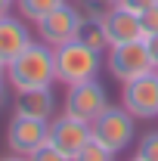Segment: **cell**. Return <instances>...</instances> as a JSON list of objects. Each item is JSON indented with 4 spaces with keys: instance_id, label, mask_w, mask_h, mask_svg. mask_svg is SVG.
<instances>
[{
    "instance_id": "cell-1",
    "label": "cell",
    "mask_w": 158,
    "mask_h": 161,
    "mask_svg": "<svg viewBox=\"0 0 158 161\" xmlns=\"http://www.w3.org/2000/svg\"><path fill=\"white\" fill-rule=\"evenodd\" d=\"M6 84L13 90H43L56 84V56L43 40H31V47L6 65Z\"/></svg>"
},
{
    "instance_id": "cell-2",
    "label": "cell",
    "mask_w": 158,
    "mask_h": 161,
    "mask_svg": "<svg viewBox=\"0 0 158 161\" xmlns=\"http://www.w3.org/2000/svg\"><path fill=\"white\" fill-rule=\"evenodd\" d=\"M53 56H56V84H65V87L93 80L102 68V53L90 50L81 40H68V43L56 47Z\"/></svg>"
},
{
    "instance_id": "cell-3",
    "label": "cell",
    "mask_w": 158,
    "mask_h": 161,
    "mask_svg": "<svg viewBox=\"0 0 158 161\" xmlns=\"http://www.w3.org/2000/svg\"><path fill=\"white\" fill-rule=\"evenodd\" d=\"M105 68H109L112 78L121 80V84L158 71V65H155V59H152V53H149V47H146V40H130V43H121V47H109Z\"/></svg>"
},
{
    "instance_id": "cell-4",
    "label": "cell",
    "mask_w": 158,
    "mask_h": 161,
    "mask_svg": "<svg viewBox=\"0 0 158 161\" xmlns=\"http://www.w3.org/2000/svg\"><path fill=\"white\" fill-rule=\"evenodd\" d=\"M133 115L124 108V105H109L93 124H90V133L93 140L102 142L109 152H124L130 142H133Z\"/></svg>"
},
{
    "instance_id": "cell-5",
    "label": "cell",
    "mask_w": 158,
    "mask_h": 161,
    "mask_svg": "<svg viewBox=\"0 0 158 161\" xmlns=\"http://www.w3.org/2000/svg\"><path fill=\"white\" fill-rule=\"evenodd\" d=\"M105 108H109V93H105V87L96 78L84 80V84H71L68 93H65V112L78 121L93 124Z\"/></svg>"
},
{
    "instance_id": "cell-6",
    "label": "cell",
    "mask_w": 158,
    "mask_h": 161,
    "mask_svg": "<svg viewBox=\"0 0 158 161\" xmlns=\"http://www.w3.org/2000/svg\"><path fill=\"white\" fill-rule=\"evenodd\" d=\"M90 140H93V133H90V124H87V121L71 118L68 112H65V115H56V118H50L47 142H50L53 149H59L62 155L75 158V155H78Z\"/></svg>"
},
{
    "instance_id": "cell-7",
    "label": "cell",
    "mask_w": 158,
    "mask_h": 161,
    "mask_svg": "<svg viewBox=\"0 0 158 161\" xmlns=\"http://www.w3.org/2000/svg\"><path fill=\"white\" fill-rule=\"evenodd\" d=\"M81 16L78 6H71V3H62V6H56L50 16H43V19L37 22V40H43V43H50L53 50L56 47H62V43H68V40L78 37V28H81Z\"/></svg>"
},
{
    "instance_id": "cell-8",
    "label": "cell",
    "mask_w": 158,
    "mask_h": 161,
    "mask_svg": "<svg viewBox=\"0 0 158 161\" xmlns=\"http://www.w3.org/2000/svg\"><path fill=\"white\" fill-rule=\"evenodd\" d=\"M121 105L133 118H158V71L127 80L121 90Z\"/></svg>"
},
{
    "instance_id": "cell-9",
    "label": "cell",
    "mask_w": 158,
    "mask_h": 161,
    "mask_svg": "<svg viewBox=\"0 0 158 161\" xmlns=\"http://www.w3.org/2000/svg\"><path fill=\"white\" fill-rule=\"evenodd\" d=\"M47 130H50V121L13 115L9 127H6V146H9V152L28 158V155L37 152L40 146H47Z\"/></svg>"
},
{
    "instance_id": "cell-10",
    "label": "cell",
    "mask_w": 158,
    "mask_h": 161,
    "mask_svg": "<svg viewBox=\"0 0 158 161\" xmlns=\"http://www.w3.org/2000/svg\"><path fill=\"white\" fill-rule=\"evenodd\" d=\"M31 40H34V34L22 16H13V13L3 16L0 19V62L9 65L19 53H25L31 47Z\"/></svg>"
},
{
    "instance_id": "cell-11",
    "label": "cell",
    "mask_w": 158,
    "mask_h": 161,
    "mask_svg": "<svg viewBox=\"0 0 158 161\" xmlns=\"http://www.w3.org/2000/svg\"><path fill=\"white\" fill-rule=\"evenodd\" d=\"M105 37H109V47H121V43H130V40H143V28H139V16L124 9V6H115L105 19Z\"/></svg>"
},
{
    "instance_id": "cell-12",
    "label": "cell",
    "mask_w": 158,
    "mask_h": 161,
    "mask_svg": "<svg viewBox=\"0 0 158 161\" xmlns=\"http://www.w3.org/2000/svg\"><path fill=\"white\" fill-rule=\"evenodd\" d=\"M13 112L22 118H40L50 121L56 112V96H53V87H43V90H16V99H13Z\"/></svg>"
},
{
    "instance_id": "cell-13",
    "label": "cell",
    "mask_w": 158,
    "mask_h": 161,
    "mask_svg": "<svg viewBox=\"0 0 158 161\" xmlns=\"http://www.w3.org/2000/svg\"><path fill=\"white\" fill-rule=\"evenodd\" d=\"M81 43H87L90 50H99V53H105L109 50V37H105V25L102 19H81V28H78V37Z\"/></svg>"
},
{
    "instance_id": "cell-14",
    "label": "cell",
    "mask_w": 158,
    "mask_h": 161,
    "mask_svg": "<svg viewBox=\"0 0 158 161\" xmlns=\"http://www.w3.org/2000/svg\"><path fill=\"white\" fill-rule=\"evenodd\" d=\"M65 0H16V9L25 22H34L37 25L43 16H50L56 6H62Z\"/></svg>"
},
{
    "instance_id": "cell-15",
    "label": "cell",
    "mask_w": 158,
    "mask_h": 161,
    "mask_svg": "<svg viewBox=\"0 0 158 161\" xmlns=\"http://www.w3.org/2000/svg\"><path fill=\"white\" fill-rule=\"evenodd\" d=\"M75 6H78V13L84 19H105L118 6V0H78Z\"/></svg>"
},
{
    "instance_id": "cell-16",
    "label": "cell",
    "mask_w": 158,
    "mask_h": 161,
    "mask_svg": "<svg viewBox=\"0 0 158 161\" xmlns=\"http://www.w3.org/2000/svg\"><path fill=\"white\" fill-rule=\"evenodd\" d=\"M71 161H115V152H109L102 142H96V140H90L84 149H81L78 155Z\"/></svg>"
},
{
    "instance_id": "cell-17",
    "label": "cell",
    "mask_w": 158,
    "mask_h": 161,
    "mask_svg": "<svg viewBox=\"0 0 158 161\" xmlns=\"http://www.w3.org/2000/svg\"><path fill=\"white\" fill-rule=\"evenodd\" d=\"M137 158L139 161H158V130L146 133V136L137 142Z\"/></svg>"
},
{
    "instance_id": "cell-18",
    "label": "cell",
    "mask_w": 158,
    "mask_h": 161,
    "mask_svg": "<svg viewBox=\"0 0 158 161\" xmlns=\"http://www.w3.org/2000/svg\"><path fill=\"white\" fill-rule=\"evenodd\" d=\"M139 28H143V40L158 34V3H152L146 13H139Z\"/></svg>"
},
{
    "instance_id": "cell-19",
    "label": "cell",
    "mask_w": 158,
    "mask_h": 161,
    "mask_svg": "<svg viewBox=\"0 0 158 161\" xmlns=\"http://www.w3.org/2000/svg\"><path fill=\"white\" fill-rule=\"evenodd\" d=\"M28 161H71V158H68V155H62L59 149H53V146L47 142V146H40L34 155H28Z\"/></svg>"
},
{
    "instance_id": "cell-20",
    "label": "cell",
    "mask_w": 158,
    "mask_h": 161,
    "mask_svg": "<svg viewBox=\"0 0 158 161\" xmlns=\"http://www.w3.org/2000/svg\"><path fill=\"white\" fill-rule=\"evenodd\" d=\"M152 3H158V0H118V6H124V9H130V13H146Z\"/></svg>"
},
{
    "instance_id": "cell-21",
    "label": "cell",
    "mask_w": 158,
    "mask_h": 161,
    "mask_svg": "<svg viewBox=\"0 0 158 161\" xmlns=\"http://www.w3.org/2000/svg\"><path fill=\"white\" fill-rule=\"evenodd\" d=\"M146 47H149V53H152V59H155V65H158V34L146 37Z\"/></svg>"
},
{
    "instance_id": "cell-22",
    "label": "cell",
    "mask_w": 158,
    "mask_h": 161,
    "mask_svg": "<svg viewBox=\"0 0 158 161\" xmlns=\"http://www.w3.org/2000/svg\"><path fill=\"white\" fill-rule=\"evenodd\" d=\"M9 105V90H6V84H0V112Z\"/></svg>"
},
{
    "instance_id": "cell-23",
    "label": "cell",
    "mask_w": 158,
    "mask_h": 161,
    "mask_svg": "<svg viewBox=\"0 0 158 161\" xmlns=\"http://www.w3.org/2000/svg\"><path fill=\"white\" fill-rule=\"evenodd\" d=\"M13 13V0H0V19Z\"/></svg>"
},
{
    "instance_id": "cell-24",
    "label": "cell",
    "mask_w": 158,
    "mask_h": 161,
    "mask_svg": "<svg viewBox=\"0 0 158 161\" xmlns=\"http://www.w3.org/2000/svg\"><path fill=\"white\" fill-rule=\"evenodd\" d=\"M0 161H28V158H25V155H16V152H9L6 158H0Z\"/></svg>"
},
{
    "instance_id": "cell-25",
    "label": "cell",
    "mask_w": 158,
    "mask_h": 161,
    "mask_svg": "<svg viewBox=\"0 0 158 161\" xmlns=\"http://www.w3.org/2000/svg\"><path fill=\"white\" fill-rule=\"evenodd\" d=\"M0 84H6V62H0Z\"/></svg>"
},
{
    "instance_id": "cell-26",
    "label": "cell",
    "mask_w": 158,
    "mask_h": 161,
    "mask_svg": "<svg viewBox=\"0 0 158 161\" xmlns=\"http://www.w3.org/2000/svg\"><path fill=\"white\" fill-rule=\"evenodd\" d=\"M133 161H139V158H133Z\"/></svg>"
}]
</instances>
